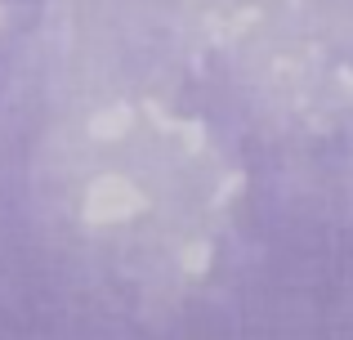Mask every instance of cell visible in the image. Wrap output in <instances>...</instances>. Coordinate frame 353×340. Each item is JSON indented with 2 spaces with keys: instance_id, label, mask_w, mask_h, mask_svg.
Returning <instances> with one entry per match:
<instances>
[{
  "instance_id": "obj_1",
  "label": "cell",
  "mask_w": 353,
  "mask_h": 340,
  "mask_svg": "<svg viewBox=\"0 0 353 340\" xmlns=\"http://www.w3.org/2000/svg\"><path fill=\"white\" fill-rule=\"evenodd\" d=\"M143 210V192L121 174H103L99 183H90L85 192V219L90 224H121V219Z\"/></svg>"
},
{
  "instance_id": "obj_2",
  "label": "cell",
  "mask_w": 353,
  "mask_h": 340,
  "mask_svg": "<svg viewBox=\"0 0 353 340\" xmlns=\"http://www.w3.org/2000/svg\"><path fill=\"white\" fill-rule=\"evenodd\" d=\"M130 126H134V108H125V103H112V108H103V112L90 117V134H94V139H103V143L125 139Z\"/></svg>"
},
{
  "instance_id": "obj_3",
  "label": "cell",
  "mask_w": 353,
  "mask_h": 340,
  "mask_svg": "<svg viewBox=\"0 0 353 340\" xmlns=\"http://www.w3.org/2000/svg\"><path fill=\"white\" fill-rule=\"evenodd\" d=\"M206 269H210V246L206 242H188L183 246V273L197 278V273H206Z\"/></svg>"
},
{
  "instance_id": "obj_4",
  "label": "cell",
  "mask_w": 353,
  "mask_h": 340,
  "mask_svg": "<svg viewBox=\"0 0 353 340\" xmlns=\"http://www.w3.org/2000/svg\"><path fill=\"white\" fill-rule=\"evenodd\" d=\"M340 86H345V90H353V68H345V72H340Z\"/></svg>"
}]
</instances>
